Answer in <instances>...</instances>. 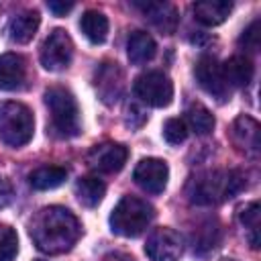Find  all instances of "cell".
Here are the masks:
<instances>
[{"mask_svg": "<svg viewBox=\"0 0 261 261\" xmlns=\"http://www.w3.org/2000/svg\"><path fill=\"white\" fill-rule=\"evenodd\" d=\"M29 230L39 251L47 255H61L77 243L82 224L71 210L63 206H47L35 214Z\"/></svg>", "mask_w": 261, "mask_h": 261, "instance_id": "obj_1", "label": "cell"}, {"mask_svg": "<svg viewBox=\"0 0 261 261\" xmlns=\"http://www.w3.org/2000/svg\"><path fill=\"white\" fill-rule=\"evenodd\" d=\"M245 188V173L241 169H212L202 171L188 184V200L196 206H212L234 198Z\"/></svg>", "mask_w": 261, "mask_h": 261, "instance_id": "obj_2", "label": "cell"}, {"mask_svg": "<svg viewBox=\"0 0 261 261\" xmlns=\"http://www.w3.org/2000/svg\"><path fill=\"white\" fill-rule=\"evenodd\" d=\"M155 218V208L137 196H124L110 214V228L120 237H139Z\"/></svg>", "mask_w": 261, "mask_h": 261, "instance_id": "obj_3", "label": "cell"}, {"mask_svg": "<svg viewBox=\"0 0 261 261\" xmlns=\"http://www.w3.org/2000/svg\"><path fill=\"white\" fill-rule=\"evenodd\" d=\"M45 104L51 114V126L59 137L69 139L80 135V108L67 88L51 86L45 90Z\"/></svg>", "mask_w": 261, "mask_h": 261, "instance_id": "obj_4", "label": "cell"}, {"mask_svg": "<svg viewBox=\"0 0 261 261\" xmlns=\"http://www.w3.org/2000/svg\"><path fill=\"white\" fill-rule=\"evenodd\" d=\"M35 133V118L20 102H0V141L8 147H24Z\"/></svg>", "mask_w": 261, "mask_h": 261, "instance_id": "obj_5", "label": "cell"}, {"mask_svg": "<svg viewBox=\"0 0 261 261\" xmlns=\"http://www.w3.org/2000/svg\"><path fill=\"white\" fill-rule=\"evenodd\" d=\"M135 94L147 106L165 108L173 100V84L163 71H145L135 80Z\"/></svg>", "mask_w": 261, "mask_h": 261, "instance_id": "obj_6", "label": "cell"}, {"mask_svg": "<svg viewBox=\"0 0 261 261\" xmlns=\"http://www.w3.org/2000/svg\"><path fill=\"white\" fill-rule=\"evenodd\" d=\"M73 43L67 31L53 29L41 47V65L49 71H61L71 63Z\"/></svg>", "mask_w": 261, "mask_h": 261, "instance_id": "obj_7", "label": "cell"}, {"mask_svg": "<svg viewBox=\"0 0 261 261\" xmlns=\"http://www.w3.org/2000/svg\"><path fill=\"white\" fill-rule=\"evenodd\" d=\"M194 75H196L198 86L206 94L216 98L218 102H226L230 98V88L222 75V65L214 57H210V55L200 57L194 67Z\"/></svg>", "mask_w": 261, "mask_h": 261, "instance_id": "obj_8", "label": "cell"}, {"mask_svg": "<svg viewBox=\"0 0 261 261\" xmlns=\"http://www.w3.org/2000/svg\"><path fill=\"white\" fill-rule=\"evenodd\" d=\"M181 253L184 239L173 228H155L145 243V255L151 261H179Z\"/></svg>", "mask_w": 261, "mask_h": 261, "instance_id": "obj_9", "label": "cell"}, {"mask_svg": "<svg viewBox=\"0 0 261 261\" xmlns=\"http://www.w3.org/2000/svg\"><path fill=\"white\" fill-rule=\"evenodd\" d=\"M133 179L139 188H143L149 194H161L169 179V167L163 159L147 157L141 159L139 165L133 171Z\"/></svg>", "mask_w": 261, "mask_h": 261, "instance_id": "obj_10", "label": "cell"}, {"mask_svg": "<svg viewBox=\"0 0 261 261\" xmlns=\"http://www.w3.org/2000/svg\"><path fill=\"white\" fill-rule=\"evenodd\" d=\"M128 159V149L120 143H102L90 149L88 165L100 173H116L124 167Z\"/></svg>", "mask_w": 261, "mask_h": 261, "instance_id": "obj_11", "label": "cell"}, {"mask_svg": "<svg viewBox=\"0 0 261 261\" xmlns=\"http://www.w3.org/2000/svg\"><path fill=\"white\" fill-rule=\"evenodd\" d=\"M96 90L100 94V100L106 104H114L118 102V98L122 96V71L116 63L112 61H104L98 69H96Z\"/></svg>", "mask_w": 261, "mask_h": 261, "instance_id": "obj_12", "label": "cell"}, {"mask_svg": "<svg viewBox=\"0 0 261 261\" xmlns=\"http://www.w3.org/2000/svg\"><path fill=\"white\" fill-rule=\"evenodd\" d=\"M232 143L237 145L239 151H243L249 157H257L259 155V122L251 116H239L232 122V130H230Z\"/></svg>", "mask_w": 261, "mask_h": 261, "instance_id": "obj_13", "label": "cell"}, {"mask_svg": "<svg viewBox=\"0 0 261 261\" xmlns=\"http://www.w3.org/2000/svg\"><path fill=\"white\" fill-rule=\"evenodd\" d=\"M27 80V61L18 53L0 55V90L12 92L22 88Z\"/></svg>", "mask_w": 261, "mask_h": 261, "instance_id": "obj_14", "label": "cell"}, {"mask_svg": "<svg viewBox=\"0 0 261 261\" xmlns=\"http://www.w3.org/2000/svg\"><path fill=\"white\" fill-rule=\"evenodd\" d=\"M135 6L139 10H143V14L165 35H171L175 29H177V22H179V16H177V10L167 4V2H135Z\"/></svg>", "mask_w": 261, "mask_h": 261, "instance_id": "obj_15", "label": "cell"}, {"mask_svg": "<svg viewBox=\"0 0 261 261\" xmlns=\"http://www.w3.org/2000/svg\"><path fill=\"white\" fill-rule=\"evenodd\" d=\"M41 24V18H39V12L37 10H24L20 14H16L10 22H8V39L12 43H18V45H24L29 41H33L37 29Z\"/></svg>", "mask_w": 261, "mask_h": 261, "instance_id": "obj_16", "label": "cell"}, {"mask_svg": "<svg viewBox=\"0 0 261 261\" xmlns=\"http://www.w3.org/2000/svg\"><path fill=\"white\" fill-rule=\"evenodd\" d=\"M232 10V2L228 0H202L194 4V16L198 22L206 27L222 24Z\"/></svg>", "mask_w": 261, "mask_h": 261, "instance_id": "obj_17", "label": "cell"}, {"mask_svg": "<svg viewBox=\"0 0 261 261\" xmlns=\"http://www.w3.org/2000/svg\"><path fill=\"white\" fill-rule=\"evenodd\" d=\"M157 53V45H155V39L145 33V31H135L130 37H128V43H126V55H128V61L133 65H145L149 63Z\"/></svg>", "mask_w": 261, "mask_h": 261, "instance_id": "obj_18", "label": "cell"}, {"mask_svg": "<svg viewBox=\"0 0 261 261\" xmlns=\"http://www.w3.org/2000/svg\"><path fill=\"white\" fill-rule=\"evenodd\" d=\"M253 73H255V67L247 55H232L226 63H222V75H224L228 88L230 86H237V88L249 86L253 80Z\"/></svg>", "mask_w": 261, "mask_h": 261, "instance_id": "obj_19", "label": "cell"}, {"mask_svg": "<svg viewBox=\"0 0 261 261\" xmlns=\"http://www.w3.org/2000/svg\"><path fill=\"white\" fill-rule=\"evenodd\" d=\"M67 179V169L59 165H43L29 173V184L33 190H55Z\"/></svg>", "mask_w": 261, "mask_h": 261, "instance_id": "obj_20", "label": "cell"}, {"mask_svg": "<svg viewBox=\"0 0 261 261\" xmlns=\"http://www.w3.org/2000/svg\"><path fill=\"white\" fill-rule=\"evenodd\" d=\"M80 29L86 39L94 45H100L108 37V18L98 10H86L80 20Z\"/></svg>", "mask_w": 261, "mask_h": 261, "instance_id": "obj_21", "label": "cell"}, {"mask_svg": "<svg viewBox=\"0 0 261 261\" xmlns=\"http://www.w3.org/2000/svg\"><path fill=\"white\" fill-rule=\"evenodd\" d=\"M220 224L216 220H206L202 224H198V228H194L192 232V247L198 255H204L208 251H212L218 243H220Z\"/></svg>", "mask_w": 261, "mask_h": 261, "instance_id": "obj_22", "label": "cell"}, {"mask_svg": "<svg viewBox=\"0 0 261 261\" xmlns=\"http://www.w3.org/2000/svg\"><path fill=\"white\" fill-rule=\"evenodd\" d=\"M106 194V186L102 179L94 177V175H88V177H82L77 184H75V196L80 200L82 206L86 208H94L102 202Z\"/></svg>", "mask_w": 261, "mask_h": 261, "instance_id": "obj_23", "label": "cell"}, {"mask_svg": "<svg viewBox=\"0 0 261 261\" xmlns=\"http://www.w3.org/2000/svg\"><path fill=\"white\" fill-rule=\"evenodd\" d=\"M186 116H188L190 128H192L196 135L206 137V135L212 133V128H214V116H212V112H210L206 106H202L200 102L192 104V106L188 108Z\"/></svg>", "mask_w": 261, "mask_h": 261, "instance_id": "obj_24", "label": "cell"}, {"mask_svg": "<svg viewBox=\"0 0 261 261\" xmlns=\"http://www.w3.org/2000/svg\"><path fill=\"white\" fill-rule=\"evenodd\" d=\"M243 226L247 228V237H249V243L253 249L259 247V204L257 202H251L249 206H245L239 214Z\"/></svg>", "mask_w": 261, "mask_h": 261, "instance_id": "obj_25", "label": "cell"}, {"mask_svg": "<svg viewBox=\"0 0 261 261\" xmlns=\"http://www.w3.org/2000/svg\"><path fill=\"white\" fill-rule=\"evenodd\" d=\"M18 253V237L8 224H0V261H14Z\"/></svg>", "mask_w": 261, "mask_h": 261, "instance_id": "obj_26", "label": "cell"}, {"mask_svg": "<svg viewBox=\"0 0 261 261\" xmlns=\"http://www.w3.org/2000/svg\"><path fill=\"white\" fill-rule=\"evenodd\" d=\"M163 137L169 145H179L188 137V124L181 118H167L163 124Z\"/></svg>", "mask_w": 261, "mask_h": 261, "instance_id": "obj_27", "label": "cell"}, {"mask_svg": "<svg viewBox=\"0 0 261 261\" xmlns=\"http://www.w3.org/2000/svg\"><path fill=\"white\" fill-rule=\"evenodd\" d=\"M259 39H261V33H259V18H257V20H253V22L243 31V35H241V39H239V45H241L245 51L255 53V51L259 49Z\"/></svg>", "mask_w": 261, "mask_h": 261, "instance_id": "obj_28", "label": "cell"}, {"mask_svg": "<svg viewBox=\"0 0 261 261\" xmlns=\"http://www.w3.org/2000/svg\"><path fill=\"white\" fill-rule=\"evenodd\" d=\"M14 198V188H12V181L4 175H0V210L6 208Z\"/></svg>", "mask_w": 261, "mask_h": 261, "instance_id": "obj_29", "label": "cell"}, {"mask_svg": "<svg viewBox=\"0 0 261 261\" xmlns=\"http://www.w3.org/2000/svg\"><path fill=\"white\" fill-rule=\"evenodd\" d=\"M47 8H49L55 16H65V14L73 8V2H57V0H51V2H47Z\"/></svg>", "mask_w": 261, "mask_h": 261, "instance_id": "obj_30", "label": "cell"}, {"mask_svg": "<svg viewBox=\"0 0 261 261\" xmlns=\"http://www.w3.org/2000/svg\"><path fill=\"white\" fill-rule=\"evenodd\" d=\"M222 261H234V259H222Z\"/></svg>", "mask_w": 261, "mask_h": 261, "instance_id": "obj_31", "label": "cell"}, {"mask_svg": "<svg viewBox=\"0 0 261 261\" xmlns=\"http://www.w3.org/2000/svg\"><path fill=\"white\" fill-rule=\"evenodd\" d=\"M120 261H128V259H120Z\"/></svg>", "mask_w": 261, "mask_h": 261, "instance_id": "obj_32", "label": "cell"}]
</instances>
